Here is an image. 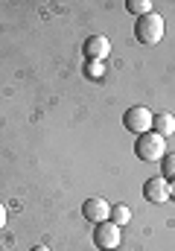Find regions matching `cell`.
I'll return each mask as SVG.
<instances>
[{
    "mask_svg": "<svg viewBox=\"0 0 175 251\" xmlns=\"http://www.w3.org/2000/svg\"><path fill=\"white\" fill-rule=\"evenodd\" d=\"M134 155H137L140 161H146V164L164 161V155H167V137H161V134H155V131L137 134V140H134Z\"/></svg>",
    "mask_w": 175,
    "mask_h": 251,
    "instance_id": "1",
    "label": "cell"
},
{
    "mask_svg": "<svg viewBox=\"0 0 175 251\" xmlns=\"http://www.w3.org/2000/svg\"><path fill=\"white\" fill-rule=\"evenodd\" d=\"M134 38H137L140 44H146V47L158 44V41L164 38V18H161L158 12H149V15L137 18V24H134Z\"/></svg>",
    "mask_w": 175,
    "mask_h": 251,
    "instance_id": "2",
    "label": "cell"
},
{
    "mask_svg": "<svg viewBox=\"0 0 175 251\" xmlns=\"http://www.w3.org/2000/svg\"><path fill=\"white\" fill-rule=\"evenodd\" d=\"M152 120H155V114H152L146 105H134V108H128V111L123 114V126H125L131 134H146V131H152Z\"/></svg>",
    "mask_w": 175,
    "mask_h": 251,
    "instance_id": "3",
    "label": "cell"
},
{
    "mask_svg": "<svg viewBox=\"0 0 175 251\" xmlns=\"http://www.w3.org/2000/svg\"><path fill=\"white\" fill-rule=\"evenodd\" d=\"M120 243H123V231L117 228L111 219H108V222H100V225L94 228V246L100 251H114Z\"/></svg>",
    "mask_w": 175,
    "mask_h": 251,
    "instance_id": "4",
    "label": "cell"
},
{
    "mask_svg": "<svg viewBox=\"0 0 175 251\" xmlns=\"http://www.w3.org/2000/svg\"><path fill=\"white\" fill-rule=\"evenodd\" d=\"M82 216H85L88 222H94V225L108 222V216H111V204H108L105 199H88V201L82 204Z\"/></svg>",
    "mask_w": 175,
    "mask_h": 251,
    "instance_id": "5",
    "label": "cell"
},
{
    "mask_svg": "<svg viewBox=\"0 0 175 251\" xmlns=\"http://www.w3.org/2000/svg\"><path fill=\"white\" fill-rule=\"evenodd\" d=\"M82 53H85V59H91V62H102V59L111 53V41H108L105 35H91V38L85 41Z\"/></svg>",
    "mask_w": 175,
    "mask_h": 251,
    "instance_id": "6",
    "label": "cell"
},
{
    "mask_svg": "<svg viewBox=\"0 0 175 251\" xmlns=\"http://www.w3.org/2000/svg\"><path fill=\"white\" fill-rule=\"evenodd\" d=\"M143 199L152 201V204H164V201L170 199V181H164V178H149V181L143 184Z\"/></svg>",
    "mask_w": 175,
    "mask_h": 251,
    "instance_id": "7",
    "label": "cell"
},
{
    "mask_svg": "<svg viewBox=\"0 0 175 251\" xmlns=\"http://www.w3.org/2000/svg\"><path fill=\"white\" fill-rule=\"evenodd\" d=\"M152 131H155V134H161V137L175 134V114H170V111H158V114H155V120H152Z\"/></svg>",
    "mask_w": 175,
    "mask_h": 251,
    "instance_id": "8",
    "label": "cell"
},
{
    "mask_svg": "<svg viewBox=\"0 0 175 251\" xmlns=\"http://www.w3.org/2000/svg\"><path fill=\"white\" fill-rule=\"evenodd\" d=\"M111 222H114L117 228H123V225H128V219H131V210H128V204H111V216H108Z\"/></svg>",
    "mask_w": 175,
    "mask_h": 251,
    "instance_id": "9",
    "label": "cell"
},
{
    "mask_svg": "<svg viewBox=\"0 0 175 251\" xmlns=\"http://www.w3.org/2000/svg\"><path fill=\"white\" fill-rule=\"evenodd\" d=\"M125 9H128L131 15L143 18V15H149V12H152V0H128V3H125Z\"/></svg>",
    "mask_w": 175,
    "mask_h": 251,
    "instance_id": "10",
    "label": "cell"
},
{
    "mask_svg": "<svg viewBox=\"0 0 175 251\" xmlns=\"http://www.w3.org/2000/svg\"><path fill=\"white\" fill-rule=\"evenodd\" d=\"M161 178L164 181H175V155H164V161H161Z\"/></svg>",
    "mask_w": 175,
    "mask_h": 251,
    "instance_id": "11",
    "label": "cell"
},
{
    "mask_svg": "<svg viewBox=\"0 0 175 251\" xmlns=\"http://www.w3.org/2000/svg\"><path fill=\"white\" fill-rule=\"evenodd\" d=\"M3 225H6V207L0 204V228H3Z\"/></svg>",
    "mask_w": 175,
    "mask_h": 251,
    "instance_id": "12",
    "label": "cell"
},
{
    "mask_svg": "<svg viewBox=\"0 0 175 251\" xmlns=\"http://www.w3.org/2000/svg\"><path fill=\"white\" fill-rule=\"evenodd\" d=\"M32 251H50V249H47V246H35Z\"/></svg>",
    "mask_w": 175,
    "mask_h": 251,
    "instance_id": "13",
    "label": "cell"
},
{
    "mask_svg": "<svg viewBox=\"0 0 175 251\" xmlns=\"http://www.w3.org/2000/svg\"><path fill=\"white\" fill-rule=\"evenodd\" d=\"M170 196H175V181H170Z\"/></svg>",
    "mask_w": 175,
    "mask_h": 251,
    "instance_id": "14",
    "label": "cell"
}]
</instances>
